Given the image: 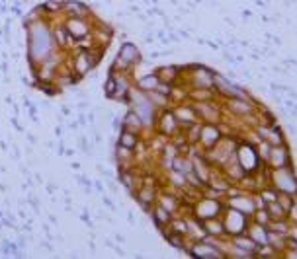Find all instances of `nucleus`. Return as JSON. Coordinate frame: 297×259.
<instances>
[{
	"mask_svg": "<svg viewBox=\"0 0 297 259\" xmlns=\"http://www.w3.org/2000/svg\"><path fill=\"white\" fill-rule=\"evenodd\" d=\"M270 185L276 187L278 193H288L297 199V172L292 166L270 170Z\"/></svg>",
	"mask_w": 297,
	"mask_h": 259,
	"instance_id": "1",
	"label": "nucleus"
},
{
	"mask_svg": "<svg viewBox=\"0 0 297 259\" xmlns=\"http://www.w3.org/2000/svg\"><path fill=\"white\" fill-rule=\"evenodd\" d=\"M223 224H225V234L231 238V236H237V234H246V228L250 224V216L237 211V209H231V207H225L223 215Z\"/></svg>",
	"mask_w": 297,
	"mask_h": 259,
	"instance_id": "2",
	"label": "nucleus"
},
{
	"mask_svg": "<svg viewBox=\"0 0 297 259\" xmlns=\"http://www.w3.org/2000/svg\"><path fill=\"white\" fill-rule=\"evenodd\" d=\"M223 211H225V203H223V201L201 195L198 201H196V205H194L192 216H196L198 220H207V218L221 216V215H223Z\"/></svg>",
	"mask_w": 297,
	"mask_h": 259,
	"instance_id": "3",
	"label": "nucleus"
},
{
	"mask_svg": "<svg viewBox=\"0 0 297 259\" xmlns=\"http://www.w3.org/2000/svg\"><path fill=\"white\" fill-rule=\"evenodd\" d=\"M237 156H238V162L244 168L246 173H254V172H258L260 168H264V162L260 160V156H258V152H256V146H252V144H248V142H244V140L238 142V146H237Z\"/></svg>",
	"mask_w": 297,
	"mask_h": 259,
	"instance_id": "4",
	"label": "nucleus"
},
{
	"mask_svg": "<svg viewBox=\"0 0 297 259\" xmlns=\"http://www.w3.org/2000/svg\"><path fill=\"white\" fill-rule=\"evenodd\" d=\"M192 105H194V109H196V113H198L201 123H215V125H219L223 121V107L217 103V99H211V101H194Z\"/></svg>",
	"mask_w": 297,
	"mask_h": 259,
	"instance_id": "5",
	"label": "nucleus"
},
{
	"mask_svg": "<svg viewBox=\"0 0 297 259\" xmlns=\"http://www.w3.org/2000/svg\"><path fill=\"white\" fill-rule=\"evenodd\" d=\"M186 254L196 259H225V254H223L219 248H215L213 244H209V242H205V240L192 242V244L188 246V252H186Z\"/></svg>",
	"mask_w": 297,
	"mask_h": 259,
	"instance_id": "6",
	"label": "nucleus"
},
{
	"mask_svg": "<svg viewBox=\"0 0 297 259\" xmlns=\"http://www.w3.org/2000/svg\"><path fill=\"white\" fill-rule=\"evenodd\" d=\"M292 164H294L292 148L288 144H282V146H272L270 156H268L264 166L270 168V170H278V168H286V166H292Z\"/></svg>",
	"mask_w": 297,
	"mask_h": 259,
	"instance_id": "7",
	"label": "nucleus"
},
{
	"mask_svg": "<svg viewBox=\"0 0 297 259\" xmlns=\"http://www.w3.org/2000/svg\"><path fill=\"white\" fill-rule=\"evenodd\" d=\"M254 193V191H252ZM252 193L248 191H240L237 195H231L225 199V207H231V209H237L248 216H252V213L256 211V205H254V199H252Z\"/></svg>",
	"mask_w": 297,
	"mask_h": 259,
	"instance_id": "8",
	"label": "nucleus"
},
{
	"mask_svg": "<svg viewBox=\"0 0 297 259\" xmlns=\"http://www.w3.org/2000/svg\"><path fill=\"white\" fill-rule=\"evenodd\" d=\"M221 136H223V132L219 129V125H215V123H203L201 125V134H199V146L205 152V150L213 148L221 140Z\"/></svg>",
	"mask_w": 297,
	"mask_h": 259,
	"instance_id": "9",
	"label": "nucleus"
},
{
	"mask_svg": "<svg viewBox=\"0 0 297 259\" xmlns=\"http://www.w3.org/2000/svg\"><path fill=\"white\" fill-rule=\"evenodd\" d=\"M174 115H176V119H178V123H180V127L182 125H192V123H196L199 121L198 113H196V109H194V105H188V103H184V105H178L176 109H174Z\"/></svg>",
	"mask_w": 297,
	"mask_h": 259,
	"instance_id": "10",
	"label": "nucleus"
},
{
	"mask_svg": "<svg viewBox=\"0 0 297 259\" xmlns=\"http://www.w3.org/2000/svg\"><path fill=\"white\" fill-rule=\"evenodd\" d=\"M268 244H270L280 256H284V252H286L288 246H290V236H288V234H282V232L268 230Z\"/></svg>",
	"mask_w": 297,
	"mask_h": 259,
	"instance_id": "11",
	"label": "nucleus"
},
{
	"mask_svg": "<svg viewBox=\"0 0 297 259\" xmlns=\"http://www.w3.org/2000/svg\"><path fill=\"white\" fill-rule=\"evenodd\" d=\"M246 236L252 238L258 246L268 244V228H266L264 224H258V222H252V220H250V224L246 228Z\"/></svg>",
	"mask_w": 297,
	"mask_h": 259,
	"instance_id": "12",
	"label": "nucleus"
},
{
	"mask_svg": "<svg viewBox=\"0 0 297 259\" xmlns=\"http://www.w3.org/2000/svg\"><path fill=\"white\" fill-rule=\"evenodd\" d=\"M201 222H203V228H205V234H207V236H215V238L227 236V234H225V224H223V218H221V216L207 218V220H201Z\"/></svg>",
	"mask_w": 297,
	"mask_h": 259,
	"instance_id": "13",
	"label": "nucleus"
},
{
	"mask_svg": "<svg viewBox=\"0 0 297 259\" xmlns=\"http://www.w3.org/2000/svg\"><path fill=\"white\" fill-rule=\"evenodd\" d=\"M161 129H163V132L168 134V136H174V134L178 132L180 123H178L174 111H165V113L161 115Z\"/></svg>",
	"mask_w": 297,
	"mask_h": 259,
	"instance_id": "14",
	"label": "nucleus"
},
{
	"mask_svg": "<svg viewBox=\"0 0 297 259\" xmlns=\"http://www.w3.org/2000/svg\"><path fill=\"white\" fill-rule=\"evenodd\" d=\"M266 142H268L270 146H282V144H288V136H286L284 129L280 127V123H278V125H270L268 134H266Z\"/></svg>",
	"mask_w": 297,
	"mask_h": 259,
	"instance_id": "15",
	"label": "nucleus"
},
{
	"mask_svg": "<svg viewBox=\"0 0 297 259\" xmlns=\"http://www.w3.org/2000/svg\"><path fill=\"white\" fill-rule=\"evenodd\" d=\"M118 57L119 59H123L127 65H137L139 61H141V55H139V49L133 45V43H123L121 45V49H119V53H118Z\"/></svg>",
	"mask_w": 297,
	"mask_h": 259,
	"instance_id": "16",
	"label": "nucleus"
},
{
	"mask_svg": "<svg viewBox=\"0 0 297 259\" xmlns=\"http://www.w3.org/2000/svg\"><path fill=\"white\" fill-rule=\"evenodd\" d=\"M151 213H153V220H155V224H157L159 228L168 226V224H170V220H172V213H170L166 207H163L161 203H159V205H155Z\"/></svg>",
	"mask_w": 297,
	"mask_h": 259,
	"instance_id": "17",
	"label": "nucleus"
},
{
	"mask_svg": "<svg viewBox=\"0 0 297 259\" xmlns=\"http://www.w3.org/2000/svg\"><path fill=\"white\" fill-rule=\"evenodd\" d=\"M231 244L233 246H237V248H240V250L252 252V254H256V250H258V244H256L252 238H248L246 234H237V236H231Z\"/></svg>",
	"mask_w": 297,
	"mask_h": 259,
	"instance_id": "18",
	"label": "nucleus"
},
{
	"mask_svg": "<svg viewBox=\"0 0 297 259\" xmlns=\"http://www.w3.org/2000/svg\"><path fill=\"white\" fill-rule=\"evenodd\" d=\"M159 82H161L159 74H157V72H153V74H147V76H143V78L137 82V88H139L141 92L149 94V92H155V90H157Z\"/></svg>",
	"mask_w": 297,
	"mask_h": 259,
	"instance_id": "19",
	"label": "nucleus"
},
{
	"mask_svg": "<svg viewBox=\"0 0 297 259\" xmlns=\"http://www.w3.org/2000/svg\"><path fill=\"white\" fill-rule=\"evenodd\" d=\"M143 127H145V125H143L141 117L137 115V111H133V109H131V111L125 115V119H123V129L131 130V132H135V134H139Z\"/></svg>",
	"mask_w": 297,
	"mask_h": 259,
	"instance_id": "20",
	"label": "nucleus"
},
{
	"mask_svg": "<svg viewBox=\"0 0 297 259\" xmlns=\"http://www.w3.org/2000/svg\"><path fill=\"white\" fill-rule=\"evenodd\" d=\"M157 74H159V78H161L163 82L176 84L178 78H180V68H178V66H163V68L157 70Z\"/></svg>",
	"mask_w": 297,
	"mask_h": 259,
	"instance_id": "21",
	"label": "nucleus"
},
{
	"mask_svg": "<svg viewBox=\"0 0 297 259\" xmlns=\"http://www.w3.org/2000/svg\"><path fill=\"white\" fill-rule=\"evenodd\" d=\"M266 211L270 215L272 220H282V218H288V213L284 211V207L278 203V201H272V203H266Z\"/></svg>",
	"mask_w": 297,
	"mask_h": 259,
	"instance_id": "22",
	"label": "nucleus"
},
{
	"mask_svg": "<svg viewBox=\"0 0 297 259\" xmlns=\"http://www.w3.org/2000/svg\"><path fill=\"white\" fill-rule=\"evenodd\" d=\"M119 144L125 146V148H129V150H135V148L139 146V138H137L135 132L123 129L121 130V136H119Z\"/></svg>",
	"mask_w": 297,
	"mask_h": 259,
	"instance_id": "23",
	"label": "nucleus"
},
{
	"mask_svg": "<svg viewBox=\"0 0 297 259\" xmlns=\"http://www.w3.org/2000/svg\"><path fill=\"white\" fill-rule=\"evenodd\" d=\"M280 254L270 246V244H264V246H258L256 254H254V259H278Z\"/></svg>",
	"mask_w": 297,
	"mask_h": 259,
	"instance_id": "24",
	"label": "nucleus"
},
{
	"mask_svg": "<svg viewBox=\"0 0 297 259\" xmlns=\"http://www.w3.org/2000/svg\"><path fill=\"white\" fill-rule=\"evenodd\" d=\"M227 259H254V254L252 252H246V250H240V248H237V246H233L227 250Z\"/></svg>",
	"mask_w": 297,
	"mask_h": 259,
	"instance_id": "25",
	"label": "nucleus"
},
{
	"mask_svg": "<svg viewBox=\"0 0 297 259\" xmlns=\"http://www.w3.org/2000/svg\"><path fill=\"white\" fill-rule=\"evenodd\" d=\"M68 32H70V37H82V35H86V24L84 22H80V20H72L70 24H68Z\"/></svg>",
	"mask_w": 297,
	"mask_h": 259,
	"instance_id": "26",
	"label": "nucleus"
},
{
	"mask_svg": "<svg viewBox=\"0 0 297 259\" xmlns=\"http://www.w3.org/2000/svg\"><path fill=\"white\" fill-rule=\"evenodd\" d=\"M250 220H252V222H258V224H264L266 226L272 218H270V215H268V211H266V207H264V209H256V211L252 213Z\"/></svg>",
	"mask_w": 297,
	"mask_h": 259,
	"instance_id": "27",
	"label": "nucleus"
},
{
	"mask_svg": "<svg viewBox=\"0 0 297 259\" xmlns=\"http://www.w3.org/2000/svg\"><path fill=\"white\" fill-rule=\"evenodd\" d=\"M258 193H260V197L264 199V203L278 201V191H276V187H272V185H266V187H262V189H258Z\"/></svg>",
	"mask_w": 297,
	"mask_h": 259,
	"instance_id": "28",
	"label": "nucleus"
},
{
	"mask_svg": "<svg viewBox=\"0 0 297 259\" xmlns=\"http://www.w3.org/2000/svg\"><path fill=\"white\" fill-rule=\"evenodd\" d=\"M168 226L172 228V232H176V234H188V220H184V218H180V220H170V224Z\"/></svg>",
	"mask_w": 297,
	"mask_h": 259,
	"instance_id": "29",
	"label": "nucleus"
},
{
	"mask_svg": "<svg viewBox=\"0 0 297 259\" xmlns=\"http://www.w3.org/2000/svg\"><path fill=\"white\" fill-rule=\"evenodd\" d=\"M270 150H272V146L266 142V140H260L258 144H256V152H258V156H260V160L266 164L268 160V156H270Z\"/></svg>",
	"mask_w": 297,
	"mask_h": 259,
	"instance_id": "30",
	"label": "nucleus"
},
{
	"mask_svg": "<svg viewBox=\"0 0 297 259\" xmlns=\"http://www.w3.org/2000/svg\"><path fill=\"white\" fill-rule=\"evenodd\" d=\"M161 205H163V207H166V209H168V211H170L172 215H174V213L178 211V201H176L174 197H170V195H165V197H161Z\"/></svg>",
	"mask_w": 297,
	"mask_h": 259,
	"instance_id": "31",
	"label": "nucleus"
},
{
	"mask_svg": "<svg viewBox=\"0 0 297 259\" xmlns=\"http://www.w3.org/2000/svg\"><path fill=\"white\" fill-rule=\"evenodd\" d=\"M278 203L284 207V211L288 213L290 209H292V205H294V197L288 193H278Z\"/></svg>",
	"mask_w": 297,
	"mask_h": 259,
	"instance_id": "32",
	"label": "nucleus"
},
{
	"mask_svg": "<svg viewBox=\"0 0 297 259\" xmlns=\"http://www.w3.org/2000/svg\"><path fill=\"white\" fill-rule=\"evenodd\" d=\"M114 92H116V76L112 74V76L108 78V82H106V96L112 97L114 96Z\"/></svg>",
	"mask_w": 297,
	"mask_h": 259,
	"instance_id": "33",
	"label": "nucleus"
},
{
	"mask_svg": "<svg viewBox=\"0 0 297 259\" xmlns=\"http://www.w3.org/2000/svg\"><path fill=\"white\" fill-rule=\"evenodd\" d=\"M288 218H290L292 224L297 228V199H294V205H292V209L288 211Z\"/></svg>",
	"mask_w": 297,
	"mask_h": 259,
	"instance_id": "34",
	"label": "nucleus"
},
{
	"mask_svg": "<svg viewBox=\"0 0 297 259\" xmlns=\"http://www.w3.org/2000/svg\"><path fill=\"white\" fill-rule=\"evenodd\" d=\"M68 10H72L76 16H84L88 10L84 8V6H80V4H68Z\"/></svg>",
	"mask_w": 297,
	"mask_h": 259,
	"instance_id": "35",
	"label": "nucleus"
},
{
	"mask_svg": "<svg viewBox=\"0 0 297 259\" xmlns=\"http://www.w3.org/2000/svg\"><path fill=\"white\" fill-rule=\"evenodd\" d=\"M286 129L290 130L292 134H296V132H297V125L294 123V121H290V119H288V123H286Z\"/></svg>",
	"mask_w": 297,
	"mask_h": 259,
	"instance_id": "36",
	"label": "nucleus"
},
{
	"mask_svg": "<svg viewBox=\"0 0 297 259\" xmlns=\"http://www.w3.org/2000/svg\"><path fill=\"white\" fill-rule=\"evenodd\" d=\"M297 0H284V4H286V6H292V4H296Z\"/></svg>",
	"mask_w": 297,
	"mask_h": 259,
	"instance_id": "37",
	"label": "nucleus"
},
{
	"mask_svg": "<svg viewBox=\"0 0 297 259\" xmlns=\"http://www.w3.org/2000/svg\"><path fill=\"white\" fill-rule=\"evenodd\" d=\"M294 168H296V172H297V164H294Z\"/></svg>",
	"mask_w": 297,
	"mask_h": 259,
	"instance_id": "38",
	"label": "nucleus"
}]
</instances>
